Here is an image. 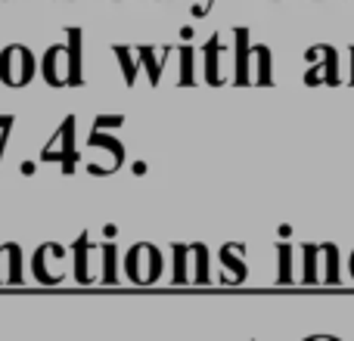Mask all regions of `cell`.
I'll list each match as a JSON object with an SVG mask.
<instances>
[{"mask_svg":"<svg viewBox=\"0 0 354 341\" xmlns=\"http://www.w3.org/2000/svg\"><path fill=\"white\" fill-rule=\"evenodd\" d=\"M351 84H354V47H351Z\"/></svg>","mask_w":354,"mask_h":341,"instance_id":"cell-25","label":"cell"},{"mask_svg":"<svg viewBox=\"0 0 354 341\" xmlns=\"http://www.w3.org/2000/svg\"><path fill=\"white\" fill-rule=\"evenodd\" d=\"M103 255H106V270L100 273V282H106V286H109V282L118 280V273H115V245L106 242L103 245Z\"/></svg>","mask_w":354,"mask_h":341,"instance_id":"cell-18","label":"cell"},{"mask_svg":"<svg viewBox=\"0 0 354 341\" xmlns=\"http://www.w3.org/2000/svg\"><path fill=\"white\" fill-rule=\"evenodd\" d=\"M3 255H6V242L0 245V282H6V273H3V267H6V264H3Z\"/></svg>","mask_w":354,"mask_h":341,"instance_id":"cell-22","label":"cell"},{"mask_svg":"<svg viewBox=\"0 0 354 341\" xmlns=\"http://www.w3.org/2000/svg\"><path fill=\"white\" fill-rule=\"evenodd\" d=\"M308 59V72H305V84L308 87H320V84H330L339 87L342 84V75H339V53L326 43H317L305 53Z\"/></svg>","mask_w":354,"mask_h":341,"instance_id":"cell-6","label":"cell"},{"mask_svg":"<svg viewBox=\"0 0 354 341\" xmlns=\"http://www.w3.org/2000/svg\"><path fill=\"white\" fill-rule=\"evenodd\" d=\"M41 159L44 162H59L66 174L75 170V159H78V153H75V115H68L66 121L59 124V130L53 134V140L44 146Z\"/></svg>","mask_w":354,"mask_h":341,"instance_id":"cell-7","label":"cell"},{"mask_svg":"<svg viewBox=\"0 0 354 341\" xmlns=\"http://www.w3.org/2000/svg\"><path fill=\"white\" fill-rule=\"evenodd\" d=\"M91 249H93V242H91V236H87V233H81V236L75 239V245H72V255H75V282H81V286H91V282L97 280V276L91 273V261H87Z\"/></svg>","mask_w":354,"mask_h":341,"instance_id":"cell-10","label":"cell"},{"mask_svg":"<svg viewBox=\"0 0 354 341\" xmlns=\"http://www.w3.org/2000/svg\"><path fill=\"white\" fill-rule=\"evenodd\" d=\"M277 255H280V273H277V282H280V286H289V282L295 280L292 276V245L280 242L277 245Z\"/></svg>","mask_w":354,"mask_h":341,"instance_id":"cell-15","label":"cell"},{"mask_svg":"<svg viewBox=\"0 0 354 341\" xmlns=\"http://www.w3.org/2000/svg\"><path fill=\"white\" fill-rule=\"evenodd\" d=\"M305 341H342V338H336V335H311V338H305Z\"/></svg>","mask_w":354,"mask_h":341,"instance_id":"cell-23","label":"cell"},{"mask_svg":"<svg viewBox=\"0 0 354 341\" xmlns=\"http://www.w3.org/2000/svg\"><path fill=\"white\" fill-rule=\"evenodd\" d=\"M124 273L134 286H153L165 273V257L153 242H137L124 255Z\"/></svg>","mask_w":354,"mask_h":341,"instance_id":"cell-3","label":"cell"},{"mask_svg":"<svg viewBox=\"0 0 354 341\" xmlns=\"http://www.w3.org/2000/svg\"><path fill=\"white\" fill-rule=\"evenodd\" d=\"M37 75V62H35V53L22 43H12L0 53V81L6 87H25L31 84Z\"/></svg>","mask_w":354,"mask_h":341,"instance_id":"cell-5","label":"cell"},{"mask_svg":"<svg viewBox=\"0 0 354 341\" xmlns=\"http://www.w3.org/2000/svg\"><path fill=\"white\" fill-rule=\"evenodd\" d=\"M221 37L214 35L212 37V43L205 47V81L212 87H218V84H224V75H221Z\"/></svg>","mask_w":354,"mask_h":341,"instance_id":"cell-12","label":"cell"},{"mask_svg":"<svg viewBox=\"0 0 354 341\" xmlns=\"http://www.w3.org/2000/svg\"><path fill=\"white\" fill-rule=\"evenodd\" d=\"M301 255H305V273H301L305 286H317V282L339 286V282H342L336 242H305L301 245Z\"/></svg>","mask_w":354,"mask_h":341,"instance_id":"cell-2","label":"cell"},{"mask_svg":"<svg viewBox=\"0 0 354 341\" xmlns=\"http://www.w3.org/2000/svg\"><path fill=\"white\" fill-rule=\"evenodd\" d=\"M236 87H270L274 75H270V50L264 43L249 50V31H236V75H233Z\"/></svg>","mask_w":354,"mask_h":341,"instance_id":"cell-1","label":"cell"},{"mask_svg":"<svg viewBox=\"0 0 354 341\" xmlns=\"http://www.w3.org/2000/svg\"><path fill=\"white\" fill-rule=\"evenodd\" d=\"M140 59H143V66H147V72H149V84H159L162 66L156 62V50H153V47H143V50H140Z\"/></svg>","mask_w":354,"mask_h":341,"instance_id":"cell-19","label":"cell"},{"mask_svg":"<svg viewBox=\"0 0 354 341\" xmlns=\"http://www.w3.org/2000/svg\"><path fill=\"white\" fill-rule=\"evenodd\" d=\"M171 251H174V276H171V282L174 286H183V282H189V276H187V255L193 251V245H183V242H174L171 245Z\"/></svg>","mask_w":354,"mask_h":341,"instance_id":"cell-14","label":"cell"},{"mask_svg":"<svg viewBox=\"0 0 354 341\" xmlns=\"http://www.w3.org/2000/svg\"><path fill=\"white\" fill-rule=\"evenodd\" d=\"M193 255H196V273H193V282L196 286H208V249L202 242H193Z\"/></svg>","mask_w":354,"mask_h":341,"instance_id":"cell-16","label":"cell"},{"mask_svg":"<svg viewBox=\"0 0 354 341\" xmlns=\"http://www.w3.org/2000/svg\"><path fill=\"white\" fill-rule=\"evenodd\" d=\"M233 251H236V242H227L224 249H221V264H224L227 270H230V276H224V286H239V282L245 280V276H249V270H245V264L243 261H236V257H233Z\"/></svg>","mask_w":354,"mask_h":341,"instance_id":"cell-11","label":"cell"},{"mask_svg":"<svg viewBox=\"0 0 354 341\" xmlns=\"http://www.w3.org/2000/svg\"><path fill=\"white\" fill-rule=\"evenodd\" d=\"M348 270H351V280H354V251H351V261H348Z\"/></svg>","mask_w":354,"mask_h":341,"instance_id":"cell-24","label":"cell"},{"mask_svg":"<svg viewBox=\"0 0 354 341\" xmlns=\"http://www.w3.org/2000/svg\"><path fill=\"white\" fill-rule=\"evenodd\" d=\"M115 56H118V62H122L124 81H128V84H134V81H137V66L131 62V50L128 47H115Z\"/></svg>","mask_w":354,"mask_h":341,"instance_id":"cell-20","label":"cell"},{"mask_svg":"<svg viewBox=\"0 0 354 341\" xmlns=\"http://www.w3.org/2000/svg\"><path fill=\"white\" fill-rule=\"evenodd\" d=\"M44 81L50 87H72V59H68V47H50L44 53Z\"/></svg>","mask_w":354,"mask_h":341,"instance_id":"cell-9","label":"cell"},{"mask_svg":"<svg viewBox=\"0 0 354 341\" xmlns=\"http://www.w3.org/2000/svg\"><path fill=\"white\" fill-rule=\"evenodd\" d=\"M16 128V118L12 115H0V162H3V153H6V137L10 130Z\"/></svg>","mask_w":354,"mask_h":341,"instance_id":"cell-21","label":"cell"},{"mask_svg":"<svg viewBox=\"0 0 354 341\" xmlns=\"http://www.w3.org/2000/svg\"><path fill=\"white\" fill-rule=\"evenodd\" d=\"M6 286H22V249L6 242Z\"/></svg>","mask_w":354,"mask_h":341,"instance_id":"cell-13","label":"cell"},{"mask_svg":"<svg viewBox=\"0 0 354 341\" xmlns=\"http://www.w3.org/2000/svg\"><path fill=\"white\" fill-rule=\"evenodd\" d=\"M66 255L68 251L62 249L59 242H44L41 249L35 251V257H31V270H35V280L41 282V286H59L66 276H59V273H53V261H66Z\"/></svg>","mask_w":354,"mask_h":341,"instance_id":"cell-8","label":"cell"},{"mask_svg":"<svg viewBox=\"0 0 354 341\" xmlns=\"http://www.w3.org/2000/svg\"><path fill=\"white\" fill-rule=\"evenodd\" d=\"M177 84H180V87L196 84V75H193V50H189V47L180 50V78H177Z\"/></svg>","mask_w":354,"mask_h":341,"instance_id":"cell-17","label":"cell"},{"mask_svg":"<svg viewBox=\"0 0 354 341\" xmlns=\"http://www.w3.org/2000/svg\"><path fill=\"white\" fill-rule=\"evenodd\" d=\"M91 153H87V170L93 177H106L115 174L118 168L124 165V146L109 134H100V130H91V140H87Z\"/></svg>","mask_w":354,"mask_h":341,"instance_id":"cell-4","label":"cell"}]
</instances>
